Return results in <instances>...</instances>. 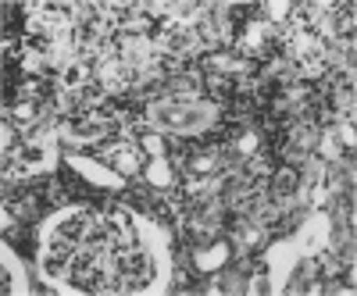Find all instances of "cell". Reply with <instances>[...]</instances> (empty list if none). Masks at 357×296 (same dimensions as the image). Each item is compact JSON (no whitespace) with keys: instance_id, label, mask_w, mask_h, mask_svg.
<instances>
[{"instance_id":"cell-12","label":"cell","mask_w":357,"mask_h":296,"mask_svg":"<svg viewBox=\"0 0 357 296\" xmlns=\"http://www.w3.org/2000/svg\"><path fill=\"white\" fill-rule=\"evenodd\" d=\"M257 8H261L257 18H264L268 25H275V29H282L289 22V11H293L289 0H264V4H257Z\"/></svg>"},{"instance_id":"cell-10","label":"cell","mask_w":357,"mask_h":296,"mask_svg":"<svg viewBox=\"0 0 357 296\" xmlns=\"http://www.w3.org/2000/svg\"><path fill=\"white\" fill-rule=\"evenodd\" d=\"M240 171H243V175H250V179H272L275 161H272V154H268V150H261V154L243 157V161H240Z\"/></svg>"},{"instance_id":"cell-2","label":"cell","mask_w":357,"mask_h":296,"mask_svg":"<svg viewBox=\"0 0 357 296\" xmlns=\"http://www.w3.org/2000/svg\"><path fill=\"white\" fill-rule=\"evenodd\" d=\"M61 161H65V168H68V171H75L79 179H82L86 186H93L97 193H126V186H129L126 175H118L107 161H100V157H93V154L65 150V154H61Z\"/></svg>"},{"instance_id":"cell-5","label":"cell","mask_w":357,"mask_h":296,"mask_svg":"<svg viewBox=\"0 0 357 296\" xmlns=\"http://www.w3.org/2000/svg\"><path fill=\"white\" fill-rule=\"evenodd\" d=\"M0 264H4V293L29 296L33 293V264H25L15 243H0Z\"/></svg>"},{"instance_id":"cell-13","label":"cell","mask_w":357,"mask_h":296,"mask_svg":"<svg viewBox=\"0 0 357 296\" xmlns=\"http://www.w3.org/2000/svg\"><path fill=\"white\" fill-rule=\"evenodd\" d=\"M243 293H247V296H257V293H268V272H264V268H257V272H250V275H247V286H243Z\"/></svg>"},{"instance_id":"cell-9","label":"cell","mask_w":357,"mask_h":296,"mask_svg":"<svg viewBox=\"0 0 357 296\" xmlns=\"http://www.w3.org/2000/svg\"><path fill=\"white\" fill-rule=\"evenodd\" d=\"M354 25H357V4H354V0L333 4V29H336V36L350 40L354 36Z\"/></svg>"},{"instance_id":"cell-3","label":"cell","mask_w":357,"mask_h":296,"mask_svg":"<svg viewBox=\"0 0 357 296\" xmlns=\"http://www.w3.org/2000/svg\"><path fill=\"white\" fill-rule=\"evenodd\" d=\"M289 243L301 257H314L321 250H329V243H333V215L329 211H307L301 221H296Z\"/></svg>"},{"instance_id":"cell-8","label":"cell","mask_w":357,"mask_h":296,"mask_svg":"<svg viewBox=\"0 0 357 296\" xmlns=\"http://www.w3.org/2000/svg\"><path fill=\"white\" fill-rule=\"evenodd\" d=\"M143 179L151 189H175L178 182H183V175L175 171V164L168 157H151L143 164Z\"/></svg>"},{"instance_id":"cell-1","label":"cell","mask_w":357,"mask_h":296,"mask_svg":"<svg viewBox=\"0 0 357 296\" xmlns=\"http://www.w3.org/2000/svg\"><path fill=\"white\" fill-rule=\"evenodd\" d=\"M146 129H154L172 139H207L222 122L225 107L215 100H197V104H175V100H151L143 107Z\"/></svg>"},{"instance_id":"cell-4","label":"cell","mask_w":357,"mask_h":296,"mask_svg":"<svg viewBox=\"0 0 357 296\" xmlns=\"http://www.w3.org/2000/svg\"><path fill=\"white\" fill-rule=\"evenodd\" d=\"M261 260L268 272V293H286V286L296 272V260H301V254L289 243V235H279L268 247H261Z\"/></svg>"},{"instance_id":"cell-7","label":"cell","mask_w":357,"mask_h":296,"mask_svg":"<svg viewBox=\"0 0 357 296\" xmlns=\"http://www.w3.org/2000/svg\"><path fill=\"white\" fill-rule=\"evenodd\" d=\"M118 175H126V179H136V175H143V164H146V154L139 150V143H129V139H122V146L111 154V161H107Z\"/></svg>"},{"instance_id":"cell-6","label":"cell","mask_w":357,"mask_h":296,"mask_svg":"<svg viewBox=\"0 0 357 296\" xmlns=\"http://www.w3.org/2000/svg\"><path fill=\"white\" fill-rule=\"evenodd\" d=\"M229 260H232V243H229V235H225V232L218 235V240H211V243L190 247V264L197 268V275H211V272H222Z\"/></svg>"},{"instance_id":"cell-11","label":"cell","mask_w":357,"mask_h":296,"mask_svg":"<svg viewBox=\"0 0 357 296\" xmlns=\"http://www.w3.org/2000/svg\"><path fill=\"white\" fill-rule=\"evenodd\" d=\"M136 143H139V150L146 154V161H151V157H168V154H172V139L161 136V132H154V129H146Z\"/></svg>"}]
</instances>
